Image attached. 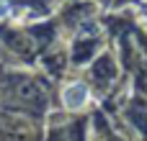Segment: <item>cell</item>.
Instances as JSON below:
<instances>
[{
  "instance_id": "cell-2",
  "label": "cell",
  "mask_w": 147,
  "mask_h": 141,
  "mask_svg": "<svg viewBox=\"0 0 147 141\" xmlns=\"http://www.w3.org/2000/svg\"><path fill=\"white\" fill-rule=\"evenodd\" d=\"M13 13V8H10V0H0V21L3 18H8Z\"/></svg>"
},
{
  "instance_id": "cell-1",
  "label": "cell",
  "mask_w": 147,
  "mask_h": 141,
  "mask_svg": "<svg viewBox=\"0 0 147 141\" xmlns=\"http://www.w3.org/2000/svg\"><path fill=\"white\" fill-rule=\"evenodd\" d=\"M88 98H90V92H88V87H85L83 82H70V85L62 90V100H65V105H67L70 110H80V108L88 103Z\"/></svg>"
}]
</instances>
